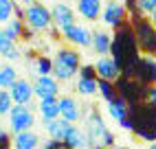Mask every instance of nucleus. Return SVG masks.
I'll return each instance as SVG.
<instances>
[{"label":"nucleus","instance_id":"1","mask_svg":"<svg viewBox=\"0 0 156 149\" xmlns=\"http://www.w3.org/2000/svg\"><path fill=\"white\" fill-rule=\"evenodd\" d=\"M84 130L88 134V145L90 149H110L114 147V134L108 130L103 116L99 110H90L84 114Z\"/></svg>","mask_w":156,"mask_h":149},{"label":"nucleus","instance_id":"2","mask_svg":"<svg viewBox=\"0 0 156 149\" xmlns=\"http://www.w3.org/2000/svg\"><path fill=\"white\" fill-rule=\"evenodd\" d=\"M79 68H81V55L75 48H57V53L53 55V77L59 83L77 77Z\"/></svg>","mask_w":156,"mask_h":149},{"label":"nucleus","instance_id":"3","mask_svg":"<svg viewBox=\"0 0 156 149\" xmlns=\"http://www.w3.org/2000/svg\"><path fill=\"white\" fill-rule=\"evenodd\" d=\"M134 37H136L139 48L145 55H156V26L152 20L145 18H134Z\"/></svg>","mask_w":156,"mask_h":149},{"label":"nucleus","instance_id":"4","mask_svg":"<svg viewBox=\"0 0 156 149\" xmlns=\"http://www.w3.org/2000/svg\"><path fill=\"white\" fill-rule=\"evenodd\" d=\"M22 18L31 31H46L53 24V16H51V9L44 7L42 2H31L24 7Z\"/></svg>","mask_w":156,"mask_h":149},{"label":"nucleus","instance_id":"5","mask_svg":"<svg viewBox=\"0 0 156 149\" xmlns=\"http://www.w3.org/2000/svg\"><path fill=\"white\" fill-rule=\"evenodd\" d=\"M128 18V9L123 0H106L101 9V18L99 22H103V26L108 29H119Z\"/></svg>","mask_w":156,"mask_h":149},{"label":"nucleus","instance_id":"6","mask_svg":"<svg viewBox=\"0 0 156 149\" xmlns=\"http://www.w3.org/2000/svg\"><path fill=\"white\" fill-rule=\"evenodd\" d=\"M9 127L11 132L18 134V132H27V130H33L35 127V114L29 105H20V103H13V108L9 110Z\"/></svg>","mask_w":156,"mask_h":149},{"label":"nucleus","instance_id":"7","mask_svg":"<svg viewBox=\"0 0 156 149\" xmlns=\"http://www.w3.org/2000/svg\"><path fill=\"white\" fill-rule=\"evenodd\" d=\"M59 33H62V37H64L70 46H75V48H90V44H92V31L86 24L73 22L70 26L62 29Z\"/></svg>","mask_w":156,"mask_h":149},{"label":"nucleus","instance_id":"8","mask_svg":"<svg viewBox=\"0 0 156 149\" xmlns=\"http://www.w3.org/2000/svg\"><path fill=\"white\" fill-rule=\"evenodd\" d=\"M132 77L136 79L139 83H145V86H152V83H156V57H152V55L139 57L136 66H134Z\"/></svg>","mask_w":156,"mask_h":149},{"label":"nucleus","instance_id":"9","mask_svg":"<svg viewBox=\"0 0 156 149\" xmlns=\"http://www.w3.org/2000/svg\"><path fill=\"white\" fill-rule=\"evenodd\" d=\"M95 66V72L99 79H108V81H117L121 77V66L117 64L112 55H99L97 61L92 64Z\"/></svg>","mask_w":156,"mask_h":149},{"label":"nucleus","instance_id":"10","mask_svg":"<svg viewBox=\"0 0 156 149\" xmlns=\"http://www.w3.org/2000/svg\"><path fill=\"white\" fill-rule=\"evenodd\" d=\"M33 92H35L37 99L57 97L59 94V81L53 77V74H37L33 79Z\"/></svg>","mask_w":156,"mask_h":149},{"label":"nucleus","instance_id":"11","mask_svg":"<svg viewBox=\"0 0 156 149\" xmlns=\"http://www.w3.org/2000/svg\"><path fill=\"white\" fill-rule=\"evenodd\" d=\"M59 116L66 119V121H70V123H79L81 119H84V110H81V105L77 103L75 97L62 94L59 97Z\"/></svg>","mask_w":156,"mask_h":149},{"label":"nucleus","instance_id":"12","mask_svg":"<svg viewBox=\"0 0 156 149\" xmlns=\"http://www.w3.org/2000/svg\"><path fill=\"white\" fill-rule=\"evenodd\" d=\"M62 145L66 149H88V134L84 127H79L77 123L70 125V130L66 132V136L62 138Z\"/></svg>","mask_w":156,"mask_h":149},{"label":"nucleus","instance_id":"13","mask_svg":"<svg viewBox=\"0 0 156 149\" xmlns=\"http://www.w3.org/2000/svg\"><path fill=\"white\" fill-rule=\"evenodd\" d=\"M9 92H11L13 103H20V105H29L31 99L35 97V92H33V83H31L29 79H20V77L13 81V86L9 88Z\"/></svg>","mask_w":156,"mask_h":149},{"label":"nucleus","instance_id":"14","mask_svg":"<svg viewBox=\"0 0 156 149\" xmlns=\"http://www.w3.org/2000/svg\"><path fill=\"white\" fill-rule=\"evenodd\" d=\"M51 16H53V24L59 31L70 26L73 22H77L75 20V9H73L70 5H66V2H55L53 9H51Z\"/></svg>","mask_w":156,"mask_h":149},{"label":"nucleus","instance_id":"15","mask_svg":"<svg viewBox=\"0 0 156 149\" xmlns=\"http://www.w3.org/2000/svg\"><path fill=\"white\" fill-rule=\"evenodd\" d=\"M103 9V0H77V13L86 22H99Z\"/></svg>","mask_w":156,"mask_h":149},{"label":"nucleus","instance_id":"16","mask_svg":"<svg viewBox=\"0 0 156 149\" xmlns=\"http://www.w3.org/2000/svg\"><path fill=\"white\" fill-rule=\"evenodd\" d=\"M106 112H108V116L112 121H121V119H126V116H130V103H128V99L123 97H112L110 101H106Z\"/></svg>","mask_w":156,"mask_h":149},{"label":"nucleus","instance_id":"17","mask_svg":"<svg viewBox=\"0 0 156 149\" xmlns=\"http://www.w3.org/2000/svg\"><path fill=\"white\" fill-rule=\"evenodd\" d=\"M112 40H114V35H110V31L97 29V31H92V44H90V48L95 50L97 55H110Z\"/></svg>","mask_w":156,"mask_h":149},{"label":"nucleus","instance_id":"18","mask_svg":"<svg viewBox=\"0 0 156 149\" xmlns=\"http://www.w3.org/2000/svg\"><path fill=\"white\" fill-rule=\"evenodd\" d=\"M37 112L42 121H53L59 119V97H44L37 103Z\"/></svg>","mask_w":156,"mask_h":149},{"label":"nucleus","instance_id":"19","mask_svg":"<svg viewBox=\"0 0 156 149\" xmlns=\"http://www.w3.org/2000/svg\"><path fill=\"white\" fill-rule=\"evenodd\" d=\"M44 123V130H46V134H48V138H55V140H62V138L66 136V132L70 130V121H66V119H53V121H42Z\"/></svg>","mask_w":156,"mask_h":149},{"label":"nucleus","instance_id":"20","mask_svg":"<svg viewBox=\"0 0 156 149\" xmlns=\"http://www.w3.org/2000/svg\"><path fill=\"white\" fill-rule=\"evenodd\" d=\"M37 147H40V136L33 130L13 134V149H37Z\"/></svg>","mask_w":156,"mask_h":149},{"label":"nucleus","instance_id":"21","mask_svg":"<svg viewBox=\"0 0 156 149\" xmlns=\"http://www.w3.org/2000/svg\"><path fill=\"white\" fill-rule=\"evenodd\" d=\"M0 55L7 57V59H11V61L20 59V50L16 46V40L9 37L5 29H0Z\"/></svg>","mask_w":156,"mask_h":149},{"label":"nucleus","instance_id":"22","mask_svg":"<svg viewBox=\"0 0 156 149\" xmlns=\"http://www.w3.org/2000/svg\"><path fill=\"white\" fill-rule=\"evenodd\" d=\"M75 90L81 94V97H95L99 94V77H77V86Z\"/></svg>","mask_w":156,"mask_h":149},{"label":"nucleus","instance_id":"23","mask_svg":"<svg viewBox=\"0 0 156 149\" xmlns=\"http://www.w3.org/2000/svg\"><path fill=\"white\" fill-rule=\"evenodd\" d=\"M18 79V70L13 66H2L0 68V88H11L13 81Z\"/></svg>","mask_w":156,"mask_h":149},{"label":"nucleus","instance_id":"24","mask_svg":"<svg viewBox=\"0 0 156 149\" xmlns=\"http://www.w3.org/2000/svg\"><path fill=\"white\" fill-rule=\"evenodd\" d=\"M33 68H35L37 74H53V57H46V55L35 57Z\"/></svg>","mask_w":156,"mask_h":149},{"label":"nucleus","instance_id":"25","mask_svg":"<svg viewBox=\"0 0 156 149\" xmlns=\"http://www.w3.org/2000/svg\"><path fill=\"white\" fill-rule=\"evenodd\" d=\"M16 11V0H0V24H7Z\"/></svg>","mask_w":156,"mask_h":149},{"label":"nucleus","instance_id":"26","mask_svg":"<svg viewBox=\"0 0 156 149\" xmlns=\"http://www.w3.org/2000/svg\"><path fill=\"white\" fill-rule=\"evenodd\" d=\"M5 31H7V35H9V37L18 40V37H22V35H24V24H22V20H9L7 26H5Z\"/></svg>","mask_w":156,"mask_h":149},{"label":"nucleus","instance_id":"27","mask_svg":"<svg viewBox=\"0 0 156 149\" xmlns=\"http://www.w3.org/2000/svg\"><path fill=\"white\" fill-rule=\"evenodd\" d=\"M99 94L103 101H110L112 97H117V88H114V83L108 81V79H99Z\"/></svg>","mask_w":156,"mask_h":149},{"label":"nucleus","instance_id":"28","mask_svg":"<svg viewBox=\"0 0 156 149\" xmlns=\"http://www.w3.org/2000/svg\"><path fill=\"white\" fill-rule=\"evenodd\" d=\"M11 108H13L11 92H9L7 88H0V116H7Z\"/></svg>","mask_w":156,"mask_h":149},{"label":"nucleus","instance_id":"29","mask_svg":"<svg viewBox=\"0 0 156 149\" xmlns=\"http://www.w3.org/2000/svg\"><path fill=\"white\" fill-rule=\"evenodd\" d=\"M136 7H139L141 16H150L156 9V0H136Z\"/></svg>","mask_w":156,"mask_h":149},{"label":"nucleus","instance_id":"30","mask_svg":"<svg viewBox=\"0 0 156 149\" xmlns=\"http://www.w3.org/2000/svg\"><path fill=\"white\" fill-rule=\"evenodd\" d=\"M143 97H145V103L147 105H156V83H152V86L143 92Z\"/></svg>","mask_w":156,"mask_h":149},{"label":"nucleus","instance_id":"31","mask_svg":"<svg viewBox=\"0 0 156 149\" xmlns=\"http://www.w3.org/2000/svg\"><path fill=\"white\" fill-rule=\"evenodd\" d=\"M77 77H97L95 66H92V64H81V68H79V72H77Z\"/></svg>","mask_w":156,"mask_h":149},{"label":"nucleus","instance_id":"32","mask_svg":"<svg viewBox=\"0 0 156 149\" xmlns=\"http://www.w3.org/2000/svg\"><path fill=\"white\" fill-rule=\"evenodd\" d=\"M119 127H121L123 132H134V121L130 119V116H126V119L119 121Z\"/></svg>","mask_w":156,"mask_h":149},{"label":"nucleus","instance_id":"33","mask_svg":"<svg viewBox=\"0 0 156 149\" xmlns=\"http://www.w3.org/2000/svg\"><path fill=\"white\" fill-rule=\"evenodd\" d=\"M150 20H152V24H154V26H156V9H154V11H152V13H150Z\"/></svg>","mask_w":156,"mask_h":149},{"label":"nucleus","instance_id":"34","mask_svg":"<svg viewBox=\"0 0 156 149\" xmlns=\"http://www.w3.org/2000/svg\"><path fill=\"white\" fill-rule=\"evenodd\" d=\"M18 2H22V5L27 7V5H31V2H40V0H18Z\"/></svg>","mask_w":156,"mask_h":149},{"label":"nucleus","instance_id":"35","mask_svg":"<svg viewBox=\"0 0 156 149\" xmlns=\"http://www.w3.org/2000/svg\"><path fill=\"white\" fill-rule=\"evenodd\" d=\"M147 149H156V140H152V143L147 145Z\"/></svg>","mask_w":156,"mask_h":149},{"label":"nucleus","instance_id":"36","mask_svg":"<svg viewBox=\"0 0 156 149\" xmlns=\"http://www.w3.org/2000/svg\"><path fill=\"white\" fill-rule=\"evenodd\" d=\"M2 134H5V130H2V125H0V136H2Z\"/></svg>","mask_w":156,"mask_h":149},{"label":"nucleus","instance_id":"37","mask_svg":"<svg viewBox=\"0 0 156 149\" xmlns=\"http://www.w3.org/2000/svg\"><path fill=\"white\" fill-rule=\"evenodd\" d=\"M0 68H2V55H0Z\"/></svg>","mask_w":156,"mask_h":149},{"label":"nucleus","instance_id":"38","mask_svg":"<svg viewBox=\"0 0 156 149\" xmlns=\"http://www.w3.org/2000/svg\"><path fill=\"white\" fill-rule=\"evenodd\" d=\"M114 149H128V147H114Z\"/></svg>","mask_w":156,"mask_h":149}]
</instances>
